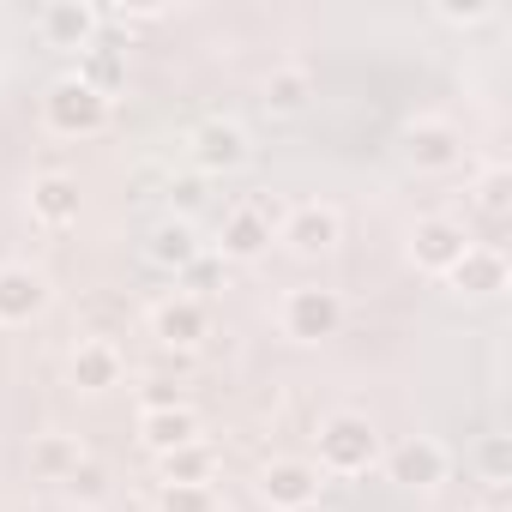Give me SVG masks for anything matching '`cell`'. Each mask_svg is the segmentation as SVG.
<instances>
[{
    "label": "cell",
    "instance_id": "6da1fadb",
    "mask_svg": "<svg viewBox=\"0 0 512 512\" xmlns=\"http://www.w3.org/2000/svg\"><path fill=\"white\" fill-rule=\"evenodd\" d=\"M314 446H320V470H332V476H368L380 464V428L368 416H356V410L326 416Z\"/></svg>",
    "mask_w": 512,
    "mask_h": 512
},
{
    "label": "cell",
    "instance_id": "7a4b0ae2",
    "mask_svg": "<svg viewBox=\"0 0 512 512\" xmlns=\"http://www.w3.org/2000/svg\"><path fill=\"white\" fill-rule=\"evenodd\" d=\"M43 121L61 139H91V133L109 127V97H97L85 79H55L49 97H43Z\"/></svg>",
    "mask_w": 512,
    "mask_h": 512
},
{
    "label": "cell",
    "instance_id": "3957f363",
    "mask_svg": "<svg viewBox=\"0 0 512 512\" xmlns=\"http://www.w3.org/2000/svg\"><path fill=\"white\" fill-rule=\"evenodd\" d=\"M278 320H284V338H296V344H326V338L344 332V296L326 290V284H302V290L284 296Z\"/></svg>",
    "mask_w": 512,
    "mask_h": 512
},
{
    "label": "cell",
    "instance_id": "277c9868",
    "mask_svg": "<svg viewBox=\"0 0 512 512\" xmlns=\"http://www.w3.org/2000/svg\"><path fill=\"white\" fill-rule=\"evenodd\" d=\"M398 151H404V163L416 175H446V169L464 163V133L452 121H440V115H422V121H410L398 133Z\"/></svg>",
    "mask_w": 512,
    "mask_h": 512
},
{
    "label": "cell",
    "instance_id": "5b68a950",
    "mask_svg": "<svg viewBox=\"0 0 512 512\" xmlns=\"http://www.w3.org/2000/svg\"><path fill=\"white\" fill-rule=\"evenodd\" d=\"M272 241H278V223H272L266 205H235V211H223V223H217V253H223V260H235V266L266 260Z\"/></svg>",
    "mask_w": 512,
    "mask_h": 512
},
{
    "label": "cell",
    "instance_id": "8992f818",
    "mask_svg": "<svg viewBox=\"0 0 512 512\" xmlns=\"http://www.w3.org/2000/svg\"><path fill=\"white\" fill-rule=\"evenodd\" d=\"M278 241H284L290 253H302V260H320V253H332V247L344 241V211L326 205V199H308V205H296V211L278 223Z\"/></svg>",
    "mask_w": 512,
    "mask_h": 512
},
{
    "label": "cell",
    "instance_id": "52a82bcc",
    "mask_svg": "<svg viewBox=\"0 0 512 512\" xmlns=\"http://www.w3.org/2000/svg\"><path fill=\"white\" fill-rule=\"evenodd\" d=\"M446 470H452V458H446V446H440L434 434H410V440H398V446L386 452V476H392L398 488H416V494L440 488Z\"/></svg>",
    "mask_w": 512,
    "mask_h": 512
},
{
    "label": "cell",
    "instance_id": "ba28073f",
    "mask_svg": "<svg viewBox=\"0 0 512 512\" xmlns=\"http://www.w3.org/2000/svg\"><path fill=\"white\" fill-rule=\"evenodd\" d=\"M464 247H470L464 223H452V217H416V229H410V266L428 272V278H446L464 260Z\"/></svg>",
    "mask_w": 512,
    "mask_h": 512
},
{
    "label": "cell",
    "instance_id": "9c48e42d",
    "mask_svg": "<svg viewBox=\"0 0 512 512\" xmlns=\"http://www.w3.org/2000/svg\"><path fill=\"white\" fill-rule=\"evenodd\" d=\"M187 151H193V163H199L205 175H235V169L253 157V139H247L241 121H205V127H193Z\"/></svg>",
    "mask_w": 512,
    "mask_h": 512
},
{
    "label": "cell",
    "instance_id": "30bf717a",
    "mask_svg": "<svg viewBox=\"0 0 512 512\" xmlns=\"http://www.w3.org/2000/svg\"><path fill=\"white\" fill-rule=\"evenodd\" d=\"M55 302L49 278L37 266H0V326H31Z\"/></svg>",
    "mask_w": 512,
    "mask_h": 512
},
{
    "label": "cell",
    "instance_id": "8fae6325",
    "mask_svg": "<svg viewBox=\"0 0 512 512\" xmlns=\"http://www.w3.org/2000/svg\"><path fill=\"white\" fill-rule=\"evenodd\" d=\"M260 500L272 512H290V506H314L320 500V464L308 458H272L260 470Z\"/></svg>",
    "mask_w": 512,
    "mask_h": 512
},
{
    "label": "cell",
    "instance_id": "7c38bea8",
    "mask_svg": "<svg viewBox=\"0 0 512 512\" xmlns=\"http://www.w3.org/2000/svg\"><path fill=\"white\" fill-rule=\"evenodd\" d=\"M205 332H211V314H205L199 296H163V302L151 308V338H157L163 350H193Z\"/></svg>",
    "mask_w": 512,
    "mask_h": 512
},
{
    "label": "cell",
    "instance_id": "4fadbf2b",
    "mask_svg": "<svg viewBox=\"0 0 512 512\" xmlns=\"http://www.w3.org/2000/svg\"><path fill=\"white\" fill-rule=\"evenodd\" d=\"M97 25H103V13L85 7V0H55V7H43V43H49V49L85 55V49L97 43Z\"/></svg>",
    "mask_w": 512,
    "mask_h": 512
},
{
    "label": "cell",
    "instance_id": "5bb4252c",
    "mask_svg": "<svg viewBox=\"0 0 512 512\" xmlns=\"http://www.w3.org/2000/svg\"><path fill=\"white\" fill-rule=\"evenodd\" d=\"M121 374H127V362H121V350L103 344V338H85V344L67 356V380H73L79 392H109V386H121Z\"/></svg>",
    "mask_w": 512,
    "mask_h": 512
},
{
    "label": "cell",
    "instance_id": "9a60e30c",
    "mask_svg": "<svg viewBox=\"0 0 512 512\" xmlns=\"http://www.w3.org/2000/svg\"><path fill=\"white\" fill-rule=\"evenodd\" d=\"M139 440H145L151 458L193 446V440H199V416H193V404H181V410H139Z\"/></svg>",
    "mask_w": 512,
    "mask_h": 512
},
{
    "label": "cell",
    "instance_id": "2e32d148",
    "mask_svg": "<svg viewBox=\"0 0 512 512\" xmlns=\"http://www.w3.org/2000/svg\"><path fill=\"white\" fill-rule=\"evenodd\" d=\"M145 260H151L157 272H193V266H199V235H193V223H187V217L157 223L151 241H145Z\"/></svg>",
    "mask_w": 512,
    "mask_h": 512
},
{
    "label": "cell",
    "instance_id": "e0dca14e",
    "mask_svg": "<svg viewBox=\"0 0 512 512\" xmlns=\"http://www.w3.org/2000/svg\"><path fill=\"white\" fill-rule=\"evenodd\" d=\"M31 217H37V223H49V229L79 223V181H73V175H61V169L37 175V181H31Z\"/></svg>",
    "mask_w": 512,
    "mask_h": 512
},
{
    "label": "cell",
    "instance_id": "ac0fdd59",
    "mask_svg": "<svg viewBox=\"0 0 512 512\" xmlns=\"http://www.w3.org/2000/svg\"><path fill=\"white\" fill-rule=\"evenodd\" d=\"M446 284L458 296H500L506 290V260H500L494 247H464V260L446 272Z\"/></svg>",
    "mask_w": 512,
    "mask_h": 512
},
{
    "label": "cell",
    "instance_id": "d6986e66",
    "mask_svg": "<svg viewBox=\"0 0 512 512\" xmlns=\"http://www.w3.org/2000/svg\"><path fill=\"white\" fill-rule=\"evenodd\" d=\"M157 476H163V488H211L217 452H211L205 440H193V446H181V452H163V458H157Z\"/></svg>",
    "mask_w": 512,
    "mask_h": 512
},
{
    "label": "cell",
    "instance_id": "ffe728a7",
    "mask_svg": "<svg viewBox=\"0 0 512 512\" xmlns=\"http://www.w3.org/2000/svg\"><path fill=\"white\" fill-rule=\"evenodd\" d=\"M91 452L79 446V434H37L31 440V470L43 476V482H67L73 476V464H85Z\"/></svg>",
    "mask_w": 512,
    "mask_h": 512
},
{
    "label": "cell",
    "instance_id": "44dd1931",
    "mask_svg": "<svg viewBox=\"0 0 512 512\" xmlns=\"http://www.w3.org/2000/svg\"><path fill=\"white\" fill-rule=\"evenodd\" d=\"M260 103H266L272 115H302V109L314 103V73H308V67H272Z\"/></svg>",
    "mask_w": 512,
    "mask_h": 512
},
{
    "label": "cell",
    "instance_id": "7402d4cb",
    "mask_svg": "<svg viewBox=\"0 0 512 512\" xmlns=\"http://www.w3.org/2000/svg\"><path fill=\"white\" fill-rule=\"evenodd\" d=\"M73 79H85L97 97H115L121 85H127V55L121 49H103V43H91L85 55H79V73Z\"/></svg>",
    "mask_w": 512,
    "mask_h": 512
},
{
    "label": "cell",
    "instance_id": "603a6c76",
    "mask_svg": "<svg viewBox=\"0 0 512 512\" xmlns=\"http://www.w3.org/2000/svg\"><path fill=\"white\" fill-rule=\"evenodd\" d=\"M61 494L79 500V506H103V500H109V470H103L97 458H85V464H73V476L61 482Z\"/></svg>",
    "mask_w": 512,
    "mask_h": 512
},
{
    "label": "cell",
    "instance_id": "cb8c5ba5",
    "mask_svg": "<svg viewBox=\"0 0 512 512\" xmlns=\"http://www.w3.org/2000/svg\"><path fill=\"white\" fill-rule=\"evenodd\" d=\"M476 205H482L488 217H506V211H512V169H506V163H488V169L476 175Z\"/></svg>",
    "mask_w": 512,
    "mask_h": 512
},
{
    "label": "cell",
    "instance_id": "d4e9b609",
    "mask_svg": "<svg viewBox=\"0 0 512 512\" xmlns=\"http://www.w3.org/2000/svg\"><path fill=\"white\" fill-rule=\"evenodd\" d=\"M476 470H482V482L506 488V476H512V440H506V434H482V446H476Z\"/></svg>",
    "mask_w": 512,
    "mask_h": 512
},
{
    "label": "cell",
    "instance_id": "484cf974",
    "mask_svg": "<svg viewBox=\"0 0 512 512\" xmlns=\"http://www.w3.org/2000/svg\"><path fill=\"white\" fill-rule=\"evenodd\" d=\"M157 512H217L211 488H157Z\"/></svg>",
    "mask_w": 512,
    "mask_h": 512
},
{
    "label": "cell",
    "instance_id": "4316f807",
    "mask_svg": "<svg viewBox=\"0 0 512 512\" xmlns=\"http://www.w3.org/2000/svg\"><path fill=\"white\" fill-rule=\"evenodd\" d=\"M440 19L446 25H482V19H494V7L488 0H440Z\"/></svg>",
    "mask_w": 512,
    "mask_h": 512
},
{
    "label": "cell",
    "instance_id": "83f0119b",
    "mask_svg": "<svg viewBox=\"0 0 512 512\" xmlns=\"http://www.w3.org/2000/svg\"><path fill=\"white\" fill-rule=\"evenodd\" d=\"M187 404V386H175V380H151L145 386V410H181Z\"/></svg>",
    "mask_w": 512,
    "mask_h": 512
},
{
    "label": "cell",
    "instance_id": "f1b7e54d",
    "mask_svg": "<svg viewBox=\"0 0 512 512\" xmlns=\"http://www.w3.org/2000/svg\"><path fill=\"white\" fill-rule=\"evenodd\" d=\"M290 512H326V506H320V500H314V506H290Z\"/></svg>",
    "mask_w": 512,
    "mask_h": 512
},
{
    "label": "cell",
    "instance_id": "f546056e",
    "mask_svg": "<svg viewBox=\"0 0 512 512\" xmlns=\"http://www.w3.org/2000/svg\"><path fill=\"white\" fill-rule=\"evenodd\" d=\"M217 512H229V506H217Z\"/></svg>",
    "mask_w": 512,
    "mask_h": 512
}]
</instances>
